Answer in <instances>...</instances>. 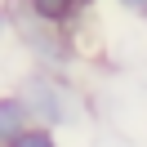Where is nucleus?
Segmentation results:
<instances>
[{
	"label": "nucleus",
	"instance_id": "obj_6",
	"mask_svg": "<svg viewBox=\"0 0 147 147\" xmlns=\"http://www.w3.org/2000/svg\"><path fill=\"white\" fill-rule=\"evenodd\" d=\"M5 27H9V13H0V36H5Z\"/></svg>",
	"mask_w": 147,
	"mask_h": 147
},
{
	"label": "nucleus",
	"instance_id": "obj_3",
	"mask_svg": "<svg viewBox=\"0 0 147 147\" xmlns=\"http://www.w3.org/2000/svg\"><path fill=\"white\" fill-rule=\"evenodd\" d=\"M27 125H31L27 102H22L18 94H5V98H0V147H9L13 134H18V129H27Z\"/></svg>",
	"mask_w": 147,
	"mask_h": 147
},
{
	"label": "nucleus",
	"instance_id": "obj_4",
	"mask_svg": "<svg viewBox=\"0 0 147 147\" xmlns=\"http://www.w3.org/2000/svg\"><path fill=\"white\" fill-rule=\"evenodd\" d=\"M9 147H58V134H54L49 125H40V120H31L27 129H18V134H13Z\"/></svg>",
	"mask_w": 147,
	"mask_h": 147
},
{
	"label": "nucleus",
	"instance_id": "obj_1",
	"mask_svg": "<svg viewBox=\"0 0 147 147\" xmlns=\"http://www.w3.org/2000/svg\"><path fill=\"white\" fill-rule=\"evenodd\" d=\"M18 98L27 102L31 120H40V125H49V129L80 125V116H85V107H80V98H76V89H71L58 71H49V67H40V71H31L27 80H22Z\"/></svg>",
	"mask_w": 147,
	"mask_h": 147
},
{
	"label": "nucleus",
	"instance_id": "obj_2",
	"mask_svg": "<svg viewBox=\"0 0 147 147\" xmlns=\"http://www.w3.org/2000/svg\"><path fill=\"white\" fill-rule=\"evenodd\" d=\"M22 5H27L31 18H45V22H54V27H63V22H71L85 5H94V0H22Z\"/></svg>",
	"mask_w": 147,
	"mask_h": 147
},
{
	"label": "nucleus",
	"instance_id": "obj_5",
	"mask_svg": "<svg viewBox=\"0 0 147 147\" xmlns=\"http://www.w3.org/2000/svg\"><path fill=\"white\" fill-rule=\"evenodd\" d=\"M125 13H134V18H147V0H116Z\"/></svg>",
	"mask_w": 147,
	"mask_h": 147
}]
</instances>
